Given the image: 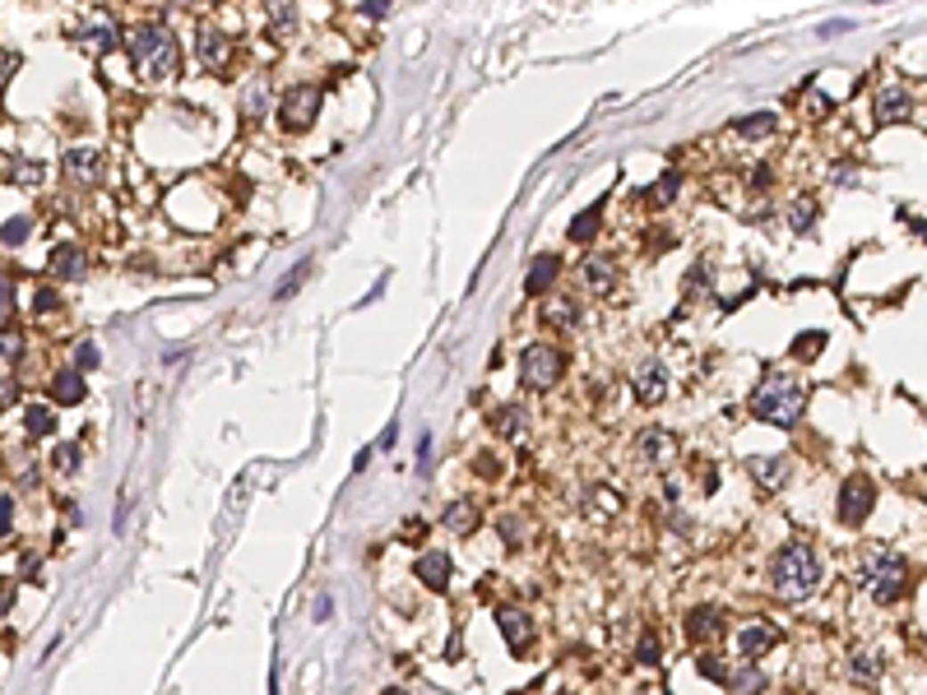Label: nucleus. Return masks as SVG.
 Returning a JSON list of instances; mask_svg holds the SVG:
<instances>
[{
	"label": "nucleus",
	"mask_w": 927,
	"mask_h": 695,
	"mask_svg": "<svg viewBox=\"0 0 927 695\" xmlns=\"http://www.w3.org/2000/svg\"><path fill=\"white\" fill-rule=\"evenodd\" d=\"M130 61H135V75L144 84H168L176 79V37L172 29H162V23H139L130 29Z\"/></svg>",
	"instance_id": "obj_1"
},
{
	"label": "nucleus",
	"mask_w": 927,
	"mask_h": 695,
	"mask_svg": "<svg viewBox=\"0 0 927 695\" xmlns=\"http://www.w3.org/2000/svg\"><path fill=\"white\" fill-rule=\"evenodd\" d=\"M802 408H807V389H802L798 376H788V371H770L751 394V413L760 422H775V427H798Z\"/></svg>",
	"instance_id": "obj_2"
},
{
	"label": "nucleus",
	"mask_w": 927,
	"mask_h": 695,
	"mask_svg": "<svg viewBox=\"0 0 927 695\" xmlns=\"http://www.w3.org/2000/svg\"><path fill=\"white\" fill-rule=\"evenodd\" d=\"M770 585L783 602H802L816 593L821 585V561H816V552H811L807 543H788L779 556H775V566H770Z\"/></svg>",
	"instance_id": "obj_3"
},
{
	"label": "nucleus",
	"mask_w": 927,
	"mask_h": 695,
	"mask_svg": "<svg viewBox=\"0 0 927 695\" xmlns=\"http://www.w3.org/2000/svg\"><path fill=\"white\" fill-rule=\"evenodd\" d=\"M863 570H867V585H872L876 602H895L904 593V585H909V566H904L899 556H890V552H867Z\"/></svg>",
	"instance_id": "obj_4"
},
{
	"label": "nucleus",
	"mask_w": 927,
	"mask_h": 695,
	"mask_svg": "<svg viewBox=\"0 0 927 695\" xmlns=\"http://www.w3.org/2000/svg\"><path fill=\"white\" fill-rule=\"evenodd\" d=\"M562 371H566V357L556 353L552 343H529V348H524L520 376H524L529 389H552L556 380H562Z\"/></svg>",
	"instance_id": "obj_5"
},
{
	"label": "nucleus",
	"mask_w": 927,
	"mask_h": 695,
	"mask_svg": "<svg viewBox=\"0 0 927 695\" xmlns=\"http://www.w3.org/2000/svg\"><path fill=\"white\" fill-rule=\"evenodd\" d=\"M316 111H320V88L316 84H292L283 98H278V116H283L288 130H307Z\"/></svg>",
	"instance_id": "obj_6"
},
{
	"label": "nucleus",
	"mask_w": 927,
	"mask_h": 695,
	"mask_svg": "<svg viewBox=\"0 0 927 695\" xmlns=\"http://www.w3.org/2000/svg\"><path fill=\"white\" fill-rule=\"evenodd\" d=\"M872 505H876V487H872V478H849L844 487H840V524H863L867 515H872Z\"/></svg>",
	"instance_id": "obj_7"
},
{
	"label": "nucleus",
	"mask_w": 927,
	"mask_h": 695,
	"mask_svg": "<svg viewBox=\"0 0 927 695\" xmlns=\"http://www.w3.org/2000/svg\"><path fill=\"white\" fill-rule=\"evenodd\" d=\"M686 635L695 644H710L714 635H724V608H714V602H701V608L686 612Z\"/></svg>",
	"instance_id": "obj_8"
},
{
	"label": "nucleus",
	"mask_w": 927,
	"mask_h": 695,
	"mask_svg": "<svg viewBox=\"0 0 927 695\" xmlns=\"http://www.w3.org/2000/svg\"><path fill=\"white\" fill-rule=\"evenodd\" d=\"M775 640H779V631L770 621H747L737 631V654L742 658H760V654H770V649H775Z\"/></svg>",
	"instance_id": "obj_9"
},
{
	"label": "nucleus",
	"mask_w": 927,
	"mask_h": 695,
	"mask_svg": "<svg viewBox=\"0 0 927 695\" xmlns=\"http://www.w3.org/2000/svg\"><path fill=\"white\" fill-rule=\"evenodd\" d=\"M663 394H668V371H663V362H640L636 366V399L640 404H663Z\"/></svg>",
	"instance_id": "obj_10"
},
{
	"label": "nucleus",
	"mask_w": 927,
	"mask_h": 695,
	"mask_svg": "<svg viewBox=\"0 0 927 695\" xmlns=\"http://www.w3.org/2000/svg\"><path fill=\"white\" fill-rule=\"evenodd\" d=\"M672 454H677V436H672V431H659V427H654V431L640 436V459H644V463H654V469H668Z\"/></svg>",
	"instance_id": "obj_11"
},
{
	"label": "nucleus",
	"mask_w": 927,
	"mask_h": 695,
	"mask_svg": "<svg viewBox=\"0 0 927 695\" xmlns=\"http://www.w3.org/2000/svg\"><path fill=\"white\" fill-rule=\"evenodd\" d=\"M65 176H75V181L93 185V181L103 176V153H98V149H88V144L70 149V153H65Z\"/></svg>",
	"instance_id": "obj_12"
},
{
	"label": "nucleus",
	"mask_w": 927,
	"mask_h": 695,
	"mask_svg": "<svg viewBox=\"0 0 927 695\" xmlns=\"http://www.w3.org/2000/svg\"><path fill=\"white\" fill-rule=\"evenodd\" d=\"M496 626H501L505 644L515 649V654H524V649H529V635H533V621H529L524 612H515V608H496Z\"/></svg>",
	"instance_id": "obj_13"
},
{
	"label": "nucleus",
	"mask_w": 927,
	"mask_h": 695,
	"mask_svg": "<svg viewBox=\"0 0 927 695\" xmlns=\"http://www.w3.org/2000/svg\"><path fill=\"white\" fill-rule=\"evenodd\" d=\"M417 579L427 589H446L450 585V556L446 552H422L417 556Z\"/></svg>",
	"instance_id": "obj_14"
},
{
	"label": "nucleus",
	"mask_w": 927,
	"mask_h": 695,
	"mask_svg": "<svg viewBox=\"0 0 927 695\" xmlns=\"http://www.w3.org/2000/svg\"><path fill=\"white\" fill-rule=\"evenodd\" d=\"M195 52H200V65H204V70H223V65H227V56H232V46H227V37H223V33L204 29V33H200V42H195Z\"/></svg>",
	"instance_id": "obj_15"
},
{
	"label": "nucleus",
	"mask_w": 927,
	"mask_h": 695,
	"mask_svg": "<svg viewBox=\"0 0 927 695\" xmlns=\"http://www.w3.org/2000/svg\"><path fill=\"white\" fill-rule=\"evenodd\" d=\"M543 324H552V330H575V324H579V301L575 297L543 301Z\"/></svg>",
	"instance_id": "obj_16"
},
{
	"label": "nucleus",
	"mask_w": 927,
	"mask_h": 695,
	"mask_svg": "<svg viewBox=\"0 0 927 695\" xmlns=\"http://www.w3.org/2000/svg\"><path fill=\"white\" fill-rule=\"evenodd\" d=\"M52 269L61 278H70V283H79V278L88 274V260H84L79 246H52Z\"/></svg>",
	"instance_id": "obj_17"
},
{
	"label": "nucleus",
	"mask_w": 927,
	"mask_h": 695,
	"mask_svg": "<svg viewBox=\"0 0 927 695\" xmlns=\"http://www.w3.org/2000/svg\"><path fill=\"white\" fill-rule=\"evenodd\" d=\"M876 116H881V121H899V116H909V93H904L899 84H886L876 93Z\"/></svg>",
	"instance_id": "obj_18"
},
{
	"label": "nucleus",
	"mask_w": 927,
	"mask_h": 695,
	"mask_svg": "<svg viewBox=\"0 0 927 695\" xmlns=\"http://www.w3.org/2000/svg\"><path fill=\"white\" fill-rule=\"evenodd\" d=\"M585 283H589V292H608L617 283V265L608 260V255H589V260H585Z\"/></svg>",
	"instance_id": "obj_19"
},
{
	"label": "nucleus",
	"mask_w": 927,
	"mask_h": 695,
	"mask_svg": "<svg viewBox=\"0 0 927 695\" xmlns=\"http://www.w3.org/2000/svg\"><path fill=\"white\" fill-rule=\"evenodd\" d=\"M775 111H751V116H737L733 121V135H742V139H765V135H775Z\"/></svg>",
	"instance_id": "obj_20"
},
{
	"label": "nucleus",
	"mask_w": 927,
	"mask_h": 695,
	"mask_svg": "<svg viewBox=\"0 0 927 695\" xmlns=\"http://www.w3.org/2000/svg\"><path fill=\"white\" fill-rule=\"evenodd\" d=\"M84 394H88V385H84L79 371H61V376L52 380V399L56 404H79Z\"/></svg>",
	"instance_id": "obj_21"
},
{
	"label": "nucleus",
	"mask_w": 927,
	"mask_h": 695,
	"mask_svg": "<svg viewBox=\"0 0 927 695\" xmlns=\"http://www.w3.org/2000/svg\"><path fill=\"white\" fill-rule=\"evenodd\" d=\"M849 667H853L857 682H876L881 677V654H876V649H867V644H857L853 654H849Z\"/></svg>",
	"instance_id": "obj_22"
},
{
	"label": "nucleus",
	"mask_w": 927,
	"mask_h": 695,
	"mask_svg": "<svg viewBox=\"0 0 927 695\" xmlns=\"http://www.w3.org/2000/svg\"><path fill=\"white\" fill-rule=\"evenodd\" d=\"M552 278H556V260H552V255H543V260H533V269L524 274V292H529V297L547 292Z\"/></svg>",
	"instance_id": "obj_23"
},
{
	"label": "nucleus",
	"mask_w": 927,
	"mask_h": 695,
	"mask_svg": "<svg viewBox=\"0 0 927 695\" xmlns=\"http://www.w3.org/2000/svg\"><path fill=\"white\" fill-rule=\"evenodd\" d=\"M446 528H455V533H473L478 528V505L473 501H455L450 510H446V519H440Z\"/></svg>",
	"instance_id": "obj_24"
},
{
	"label": "nucleus",
	"mask_w": 927,
	"mask_h": 695,
	"mask_svg": "<svg viewBox=\"0 0 927 695\" xmlns=\"http://www.w3.org/2000/svg\"><path fill=\"white\" fill-rule=\"evenodd\" d=\"M603 204H608V200H594L585 214L570 223V241H589V237H594V232H598V218H603Z\"/></svg>",
	"instance_id": "obj_25"
},
{
	"label": "nucleus",
	"mask_w": 927,
	"mask_h": 695,
	"mask_svg": "<svg viewBox=\"0 0 927 695\" xmlns=\"http://www.w3.org/2000/svg\"><path fill=\"white\" fill-rule=\"evenodd\" d=\"M751 473L760 487H779L783 473H788V459H751Z\"/></svg>",
	"instance_id": "obj_26"
},
{
	"label": "nucleus",
	"mask_w": 927,
	"mask_h": 695,
	"mask_svg": "<svg viewBox=\"0 0 927 695\" xmlns=\"http://www.w3.org/2000/svg\"><path fill=\"white\" fill-rule=\"evenodd\" d=\"M307 278H311V260H297V265H292V274H288L283 283L274 288V301H288V297H292L301 283H307Z\"/></svg>",
	"instance_id": "obj_27"
},
{
	"label": "nucleus",
	"mask_w": 927,
	"mask_h": 695,
	"mask_svg": "<svg viewBox=\"0 0 927 695\" xmlns=\"http://www.w3.org/2000/svg\"><path fill=\"white\" fill-rule=\"evenodd\" d=\"M23 427H29V436H52L56 431V417L46 413V408H23Z\"/></svg>",
	"instance_id": "obj_28"
},
{
	"label": "nucleus",
	"mask_w": 927,
	"mask_h": 695,
	"mask_svg": "<svg viewBox=\"0 0 927 695\" xmlns=\"http://www.w3.org/2000/svg\"><path fill=\"white\" fill-rule=\"evenodd\" d=\"M589 510H594V515H617V510H621V496L608 492V487H589Z\"/></svg>",
	"instance_id": "obj_29"
},
{
	"label": "nucleus",
	"mask_w": 927,
	"mask_h": 695,
	"mask_svg": "<svg viewBox=\"0 0 927 695\" xmlns=\"http://www.w3.org/2000/svg\"><path fill=\"white\" fill-rule=\"evenodd\" d=\"M492 427L501 431V436H520V427H524V413L510 404V408H496V417H492Z\"/></svg>",
	"instance_id": "obj_30"
},
{
	"label": "nucleus",
	"mask_w": 927,
	"mask_h": 695,
	"mask_svg": "<svg viewBox=\"0 0 927 695\" xmlns=\"http://www.w3.org/2000/svg\"><path fill=\"white\" fill-rule=\"evenodd\" d=\"M728 682H733V691H737V695H756V691L765 686V677H760L756 667H742L737 677H733V672H728Z\"/></svg>",
	"instance_id": "obj_31"
},
{
	"label": "nucleus",
	"mask_w": 927,
	"mask_h": 695,
	"mask_svg": "<svg viewBox=\"0 0 927 695\" xmlns=\"http://www.w3.org/2000/svg\"><path fill=\"white\" fill-rule=\"evenodd\" d=\"M821 348H825V334L811 330V334H802V343H793V357L811 362V357H821Z\"/></svg>",
	"instance_id": "obj_32"
},
{
	"label": "nucleus",
	"mask_w": 927,
	"mask_h": 695,
	"mask_svg": "<svg viewBox=\"0 0 927 695\" xmlns=\"http://www.w3.org/2000/svg\"><path fill=\"white\" fill-rule=\"evenodd\" d=\"M29 232H33L29 218H10L5 227H0V241H5V246H19V241H29Z\"/></svg>",
	"instance_id": "obj_33"
},
{
	"label": "nucleus",
	"mask_w": 927,
	"mask_h": 695,
	"mask_svg": "<svg viewBox=\"0 0 927 695\" xmlns=\"http://www.w3.org/2000/svg\"><path fill=\"white\" fill-rule=\"evenodd\" d=\"M84 42L93 46V52H107V46H116V29H111V23H98V29L84 33Z\"/></svg>",
	"instance_id": "obj_34"
},
{
	"label": "nucleus",
	"mask_w": 927,
	"mask_h": 695,
	"mask_svg": "<svg viewBox=\"0 0 927 695\" xmlns=\"http://www.w3.org/2000/svg\"><path fill=\"white\" fill-rule=\"evenodd\" d=\"M677 185H682V176H677V172H668V176L654 185V195H649V204H672V195H677Z\"/></svg>",
	"instance_id": "obj_35"
},
{
	"label": "nucleus",
	"mask_w": 927,
	"mask_h": 695,
	"mask_svg": "<svg viewBox=\"0 0 927 695\" xmlns=\"http://www.w3.org/2000/svg\"><path fill=\"white\" fill-rule=\"evenodd\" d=\"M788 223H793L798 232H811V223H816V204H811V200L793 204V214H788Z\"/></svg>",
	"instance_id": "obj_36"
},
{
	"label": "nucleus",
	"mask_w": 927,
	"mask_h": 695,
	"mask_svg": "<svg viewBox=\"0 0 927 695\" xmlns=\"http://www.w3.org/2000/svg\"><path fill=\"white\" fill-rule=\"evenodd\" d=\"M52 463H56L61 473H75V469H79V446H56Z\"/></svg>",
	"instance_id": "obj_37"
},
{
	"label": "nucleus",
	"mask_w": 927,
	"mask_h": 695,
	"mask_svg": "<svg viewBox=\"0 0 927 695\" xmlns=\"http://www.w3.org/2000/svg\"><path fill=\"white\" fill-rule=\"evenodd\" d=\"M98 362H103V353H98V343H79V348H75V366H79V371H93V366H98Z\"/></svg>",
	"instance_id": "obj_38"
},
{
	"label": "nucleus",
	"mask_w": 927,
	"mask_h": 695,
	"mask_svg": "<svg viewBox=\"0 0 927 695\" xmlns=\"http://www.w3.org/2000/svg\"><path fill=\"white\" fill-rule=\"evenodd\" d=\"M636 658H640V663H659V640L644 635V640L636 644Z\"/></svg>",
	"instance_id": "obj_39"
},
{
	"label": "nucleus",
	"mask_w": 927,
	"mask_h": 695,
	"mask_svg": "<svg viewBox=\"0 0 927 695\" xmlns=\"http://www.w3.org/2000/svg\"><path fill=\"white\" fill-rule=\"evenodd\" d=\"M10 524H14V496L0 492V533H10Z\"/></svg>",
	"instance_id": "obj_40"
},
{
	"label": "nucleus",
	"mask_w": 927,
	"mask_h": 695,
	"mask_svg": "<svg viewBox=\"0 0 927 695\" xmlns=\"http://www.w3.org/2000/svg\"><path fill=\"white\" fill-rule=\"evenodd\" d=\"M701 672H705L710 682H728V667H724V663H714V658H701Z\"/></svg>",
	"instance_id": "obj_41"
},
{
	"label": "nucleus",
	"mask_w": 927,
	"mask_h": 695,
	"mask_svg": "<svg viewBox=\"0 0 927 695\" xmlns=\"http://www.w3.org/2000/svg\"><path fill=\"white\" fill-rule=\"evenodd\" d=\"M23 353V339H14V334H0V357H19Z\"/></svg>",
	"instance_id": "obj_42"
},
{
	"label": "nucleus",
	"mask_w": 927,
	"mask_h": 695,
	"mask_svg": "<svg viewBox=\"0 0 927 695\" xmlns=\"http://www.w3.org/2000/svg\"><path fill=\"white\" fill-rule=\"evenodd\" d=\"M362 14H366V19H385V14H390V5H385V0H366Z\"/></svg>",
	"instance_id": "obj_43"
},
{
	"label": "nucleus",
	"mask_w": 927,
	"mask_h": 695,
	"mask_svg": "<svg viewBox=\"0 0 927 695\" xmlns=\"http://www.w3.org/2000/svg\"><path fill=\"white\" fill-rule=\"evenodd\" d=\"M10 292H14V288H10V278H0V320L10 315Z\"/></svg>",
	"instance_id": "obj_44"
},
{
	"label": "nucleus",
	"mask_w": 927,
	"mask_h": 695,
	"mask_svg": "<svg viewBox=\"0 0 927 695\" xmlns=\"http://www.w3.org/2000/svg\"><path fill=\"white\" fill-rule=\"evenodd\" d=\"M52 307H56V292H52V288H42V292H37V311L46 315V311H52Z\"/></svg>",
	"instance_id": "obj_45"
},
{
	"label": "nucleus",
	"mask_w": 927,
	"mask_h": 695,
	"mask_svg": "<svg viewBox=\"0 0 927 695\" xmlns=\"http://www.w3.org/2000/svg\"><path fill=\"white\" fill-rule=\"evenodd\" d=\"M394 440H399V422H390L385 436H381V450H394Z\"/></svg>",
	"instance_id": "obj_46"
},
{
	"label": "nucleus",
	"mask_w": 927,
	"mask_h": 695,
	"mask_svg": "<svg viewBox=\"0 0 927 695\" xmlns=\"http://www.w3.org/2000/svg\"><path fill=\"white\" fill-rule=\"evenodd\" d=\"M274 23H278V29H292V10H288V5H283V10L274 5Z\"/></svg>",
	"instance_id": "obj_47"
},
{
	"label": "nucleus",
	"mask_w": 927,
	"mask_h": 695,
	"mask_svg": "<svg viewBox=\"0 0 927 695\" xmlns=\"http://www.w3.org/2000/svg\"><path fill=\"white\" fill-rule=\"evenodd\" d=\"M501 524H505V538H510V543L524 538V533H520V519H501Z\"/></svg>",
	"instance_id": "obj_48"
},
{
	"label": "nucleus",
	"mask_w": 927,
	"mask_h": 695,
	"mask_svg": "<svg viewBox=\"0 0 927 695\" xmlns=\"http://www.w3.org/2000/svg\"><path fill=\"white\" fill-rule=\"evenodd\" d=\"M10 65H14V56H0V75H5ZM0 84H5V79H0Z\"/></svg>",
	"instance_id": "obj_49"
},
{
	"label": "nucleus",
	"mask_w": 927,
	"mask_h": 695,
	"mask_svg": "<svg viewBox=\"0 0 927 695\" xmlns=\"http://www.w3.org/2000/svg\"><path fill=\"white\" fill-rule=\"evenodd\" d=\"M385 695H404V691H385Z\"/></svg>",
	"instance_id": "obj_50"
}]
</instances>
